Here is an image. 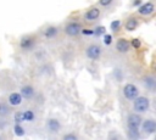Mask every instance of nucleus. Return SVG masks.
<instances>
[{
  "label": "nucleus",
  "instance_id": "2eb2a0df",
  "mask_svg": "<svg viewBox=\"0 0 156 140\" xmlns=\"http://www.w3.org/2000/svg\"><path fill=\"white\" fill-rule=\"evenodd\" d=\"M20 45H21L22 49H29L33 45V39L29 38V37H24V38H22Z\"/></svg>",
  "mask_w": 156,
  "mask_h": 140
},
{
  "label": "nucleus",
  "instance_id": "9b49d317",
  "mask_svg": "<svg viewBox=\"0 0 156 140\" xmlns=\"http://www.w3.org/2000/svg\"><path fill=\"white\" fill-rule=\"evenodd\" d=\"M21 95H22V97L30 99V97L34 95V89H33L30 85H24V86H22V89H21Z\"/></svg>",
  "mask_w": 156,
  "mask_h": 140
},
{
  "label": "nucleus",
  "instance_id": "a878e982",
  "mask_svg": "<svg viewBox=\"0 0 156 140\" xmlns=\"http://www.w3.org/2000/svg\"><path fill=\"white\" fill-rule=\"evenodd\" d=\"M63 139H65V140H77V136L73 135V134H66V135L63 136Z\"/></svg>",
  "mask_w": 156,
  "mask_h": 140
},
{
  "label": "nucleus",
  "instance_id": "7ed1b4c3",
  "mask_svg": "<svg viewBox=\"0 0 156 140\" xmlns=\"http://www.w3.org/2000/svg\"><path fill=\"white\" fill-rule=\"evenodd\" d=\"M138 94H139V90H138V88L134 84L128 83V84L124 85V88H123V95H124L126 99L133 100V99H135L138 96Z\"/></svg>",
  "mask_w": 156,
  "mask_h": 140
},
{
  "label": "nucleus",
  "instance_id": "4468645a",
  "mask_svg": "<svg viewBox=\"0 0 156 140\" xmlns=\"http://www.w3.org/2000/svg\"><path fill=\"white\" fill-rule=\"evenodd\" d=\"M57 33H58V30H57V28L54 27V26H50V27H48V28L44 30V35H45L46 38H52V37H55Z\"/></svg>",
  "mask_w": 156,
  "mask_h": 140
},
{
  "label": "nucleus",
  "instance_id": "412c9836",
  "mask_svg": "<svg viewBox=\"0 0 156 140\" xmlns=\"http://www.w3.org/2000/svg\"><path fill=\"white\" fill-rule=\"evenodd\" d=\"M9 112H10V110H9L7 105L0 102V116H6V114H9Z\"/></svg>",
  "mask_w": 156,
  "mask_h": 140
},
{
  "label": "nucleus",
  "instance_id": "4be33fe9",
  "mask_svg": "<svg viewBox=\"0 0 156 140\" xmlns=\"http://www.w3.org/2000/svg\"><path fill=\"white\" fill-rule=\"evenodd\" d=\"M119 27H121V21H118V19L113 21V22L111 23V26H110V28H111L112 32H118Z\"/></svg>",
  "mask_w": 156,
  "mask_h": 140
},
{
  "label": "nucleus",
  "instance_id": "bb28decb",
  "mask_svg": "<svg viewBox=\"0 0 156 140\" xmlns=\"http://www.w3.org/2000/svg\"><path fill=\"white\" fill-rule=\"evenodd\" d=\"M84 35H93L94 34V30H91V29H82L80 30Z\"/></svg>",
  "mask_w": 156,
  "mask_h": 140
},
{
  "label": "nucleus",
  "instance_id": "393cba45",
  "mask_svg": "<svg viewBox=\"0 0 156 140\" xmlns=\"http://www.w3.org/2000/svg\"><path fill=\"white\" fill-rule=\"evenodd\" d=\"M111 43H112V35L104 34V44L105 45H111Z\"/></svg>",
  "mask_w": 156,
  "mask_h": 140
},
{
  "label": "nucleus",
  "instance_id": "f03ea898",
  "mask_svg": "<svg viewBox=\"0 0 156 140\" xmlns=\"http://www.w3.org/2000/svg\"><path fill=\"white\" fill-rule=\"evenodd\" d=\"M82 30V24L79 22H71L65 27V33L69 37H76L80 33Z\"/></svg>",
  "mask_w": 156,
  "mask_h": 140
},
{
  "label": "nucleus",
  "instance_id": "0eeeda50",
  "mask_svg": "<svg viewBox=\"0 0 156 140\" xmlns=\"http://www.w3.org/2000/svg\"><path fill=\"white\" fill-rule=\"evenodd\" d=\"M154 10H155V5L149 1V2L143 4V5L139 7L138 12H139L141 16H150V15L154 12Z\"/></svg>",
  "mask_w": 156,
  "mask_h": 140
},
{
  "label": "nucleus",
  "instance_id": "aec40b11",
  "mask_svg": "<svg viewBox=\"0 0 156 140\" xmlns=\"http://www.w3.org/2000/svg\"><path fill=\"white\" fill-rule=\"evenodd\" d=\"M13 119L16 123H21V122H24V116H23V112H16L15 116H13Z\"/></svg>",
  "mask_w": 156,
  "mask_h": 140
},
{
  "label": "nucleus",
  "instance_id": "dca6fc26",
  "mask_svg": "<svg viewBox=\"0 0 156 140\" xmlns=\"http://www.w3.org/2000/svg\"><path fill=\"white\" fill-rule=\"evenodd\" d=\"M129 138L130 139H139L140 138V134H139V128H129Z\"/></svg>",
  "mask_w": 156,
  "mask_h": 140
},
{
  "label": "nucleus",
  "instance_id": "cd10ccee",
  "mask_svg": "<svg viewBox=\"0 0 156 140\" xmlns=\"http://www.w3.org/2000/svg\"><path fill=\"white\" fill-rule=\"evenodd\" d=\"M112 2V0H99V4L101 5V6H107V5H110Z\"/></svg>",
  "mask_w": 156,
  "mask_h": 140
},
{
  "label": "nucleus",
  "instance_id": "f8f14e48",
  "mask_svg": "<svg viewBox=\"0 0 156 140\" xmlns=\"http://www.w3.org/2000/svg\"><path fill=\"white\" fill-rule=\"evenodd\" d=\"M46 125H48V129L50 130V131H57L58 129H60V122L57 121V119H49L48 121V123H46Z\"/></svg>",
  "mask_w": 156,
  "mask_h": 140
},
{
  "label": "nucleus",
  "instance_id": "c85d7f7f",
  "mask_svg": "<svg viewBox=\"0 0 156 140\" xmlns=\"http://www.w3.org/2000/svg\"><path fill=\"white\" fill-rule=\"evenodd\" d=\"M139 4H140V0H135L133 5H134V6H136V5H139Z\"/></svg>",
  "mask_w": 156,
  "mask_h": 140
},
{
  "label": "nucleus",
  "instance_id": "5701e85b",
  "mask_svg": "<svg viewBox=\"0 0 156 140\" xmlns=\"http://www.w3.org/2000/svg\"><path fill=\"white\" fill-rule=\"evenodd\" d=\"M105 33H106V28H105V27H102V26H99V27H96V29L94 30V34H95L96 37L104 35Z\"/></svg>",
  "mask_w": 156,
  "mask_h": 140
},
{
  "label": "nucleus",
  "instance_id": "6ab92c4d",
  "mask_svg": "<svg viewBox=\"0 0 156 140\" xmlns=\"http://www.w3.org/2000/svg\"><path fill=\"white\" fill-rule=\"evenodd\" d=\"M13 130H15V134H16L17 136H22V135H24V129L20 125V123H16V125L13 127Z\"/></svg>",
  "mask_w": 156,
  "mask_h": 140
},
{
  "label": "nucleus",
  "instance_id": "b1692460",
  "mask_svg": "<svg viewBox=\"0 0 156 140\" xmlns=\"http://www.w3.org/2000/svg\"><path fill=\"white\" fill-rule=\"evenodd\" d=\"M133 47H135V49H139L140 46H141V41L139 40V39H136V38H134V39H132V41L129 43Z\"/></svg>",
  "mask_w": 156,
  "mask_h": 140
},
{
  "label": "nucleus",
  "instance_id": "9d476101",
  "mask_svg": "<svg viewBox=\"0 0 156 140\" xmlns=\"http://www.w3.org/2000/svg\"><path fill=\"white\" fill-rule=\"evenodd\" d=\"M9 102H10V105H12V106H18V105H21V102H22V95H21L20 93H12V94L9 96Z\"/></svg>",
  "mask_w": 156,
  "mask_h": 140
},
{
  "label": "nucleus",
  "instance_id": "39448f33",
  "mask_svg": "<svg viewBox=\"0 0 156 140\" xmlns=\"http://www.w3.org/2000/svg\"><path fill=\"white\" fill-rule=\"evenodd\" d=\"M141 128L146 134H154L156 131V123L154 119H146L141 122Z\"/></svg>",
  "mask_w": 156,
  "mask_h": 140
},
{
  "label": "nucleus",
  "instance_id": "423d86ee",
  "mask_svg": "<svg viewBox=\"0 0 156 140\" xmlns=\"http://www.w3.org/2000/svg\"><path fill=\"white\" fill-rule=\"evenodd\" d=\"M127 123H128V128H139V125L141 124V117L138 116L136 113H132L128 116Z\"/></svg>",
  "mask_w": 156,
  "mask_h": 140
},
{
  "label": "nucleus",
  "instance_id": "ddd939ff",
  "mask_svg": "<svg viewBox=\"0 0 156 140\" xmlns=\"http://www.w3.org/2000/svg\"><path fill=\"white\" fill-rule=\"evenodd\" d=\"M136 27H138V19L134 18V17H130V18L127 21V23H126V29L129 30V32L134 30Z\"/></svg>",
  "mask_w": 156,
  "mask_h": 140
},
{
  "label": "nucleus",
  "instance_id": "a211bd4d",
  "mask_svg": "<svg viewBox=\"0 0 156 140\" xmlns=\"http://www.w3.org/2000/svg\"><path fill=\"white\" fill-rule=\"evenodd\" d=\"M23 116H24V122H32L34 119V112L28 110V111H24L23 112Z\"/></svg>",
  "mask_w": 156,
  "mask_h": 140
},
{
  "label": "nucleus",
  "instance_id": "f3484780",
  "mask_svg": "<svg viewBox=\"0 0 156 140\" xmlns=\"http://www.w3.org/2000/svg\"><path fill=\"white\" fill-rule=\"evenodd\" d=\"M144 84H145L146 88L154 89V88H155V79H154L152 77H146V78L144 79Z\"/></svg>",
  "mask_w": 156,
  "mask_h": 140
},
{
  "label": "nucleus",
  "instance_id": "f257e3e1",
  "mask_svg": "<svg viewBox=\"0 0 156 140\" xmlns=\"http://www.w3.org/2000/svg\"><path fill=\"white\" fill-rule=\"evenodd\" d=\"M134 100V103H133V107H134V110L136 111V112H140V113H143V112H146L147 110H149V106H150V100L147 99V97H145V96H136L135 99H133Z\"/></svg>",
  "mask_w": 156,
  "mask_h": 140
},
{
  "label": "nucleus",
  "instance_id": "1a4fd4ad",
  "mask_svg": "<svg viewBox=\"0 0 156 140\" xmlns=\"http://www.w3.org/2000/svg\"><path fill=\"white\" fill-rule=\"evenodd\" d=\"M99 16H100V10L96 9V7H93V9L88 10V11L85 12L84 18L88 19V21H95L96 18H99Z\"/></svg>",
  "mask_w": 156,
  "mask_h": 140
},
{
  "label": "nucleus",
  "instance_id": "20e7f679",
  "mask_svg": "<svg viewBox=\"0 0 156 140\" xmlns=\"http://www.w3.org/2000/svg\"><path fill=\"white\" fill-rule=\"evenodd\" d=\"M85 54L90 60H98L101 55V47L99 45H90L85 50Z\"/></svg>",
  "mask_w": 156,
  "mask_h": 140
},
{
  "label": "nucleus",
  "instance_id": "6e6552de",
  "mask_svg": "<svg viewBox=\"0 0 156 140\" xmlns=\"http://www.w3.org/2000/svg\"><path fill=\"white\" fill-rule=\"evenodd\" d=\"M129 46H130L129 41H128L127 39H124V38L118 39L117 43H116V49H117V51H119V52H122V54L127 52V51L129 50Z\"/></svg>",
  "mask_w": 156,
  "mask_h": 140
}]
</instances>
